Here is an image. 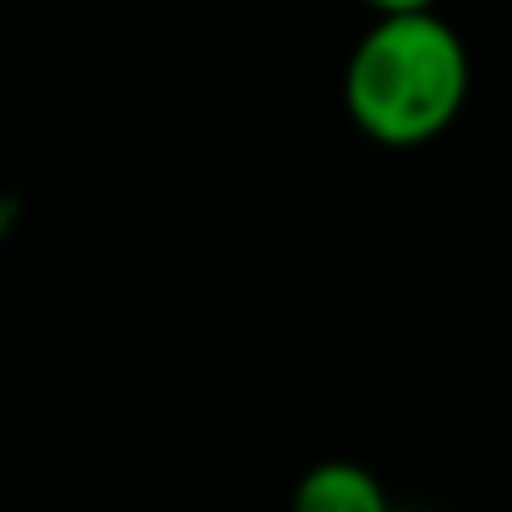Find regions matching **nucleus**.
<instances>
[{
	"instance_id": "obj_2",
	"label": "nucleus",
	"mask_w": 512,
	"mask_h": 512,
	"mask_svg": "<svg viewBox=\"0 0 512 512\" xmlns=\"http://www.w3.org/2000/svg\"><path fill=\"white\" fill-rule=\"evenodd\" d=\"M294 512H393L378 478L358 463H319L294 488Z\"/></svg>"
},
{
	"instance_id": "obj_3",
	"label": "nucleus",
	"mask_w": 512,
	"mask_h": 512,
	"mask_svg": "<svg viewBox=\"0 0 512 512\" xmlns=\"http://www.w3.org/2000/svg\"><path fill=\"white\" fill-rule=\"evenodd\" d=\"M378 15H398V10H433V0H368Z\"/></svg>"
},
{
	"instance_id": "obj_1",
	"label": "nucleus",
	"mask_w": 512,
	"mask_h": 512,
	"mask_svg": "<svg viewBox=\"0 0 512 512\" xmlns=\"http://www.w3.org/2000/svg\"><path fill=\"white\" fill-rule=\"evenodd\" d=\"M348 115L378 145L443 135L468 100V50L433 10L383 15L348 60Z\"/></svg>"
}]
</instances>
